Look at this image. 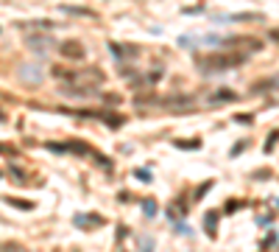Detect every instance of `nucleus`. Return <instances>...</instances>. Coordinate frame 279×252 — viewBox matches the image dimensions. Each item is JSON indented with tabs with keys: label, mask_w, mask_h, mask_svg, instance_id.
Here are the masks:
<instances>
[{
	"label": "nucleus",
	"mask_w": 279,
	"mask_h": 252,
	"mask_svg": "<svg viewBox=\"0 0 279 252\" xmlns=\"http://www.w3.org/2000/svg\"><path fill=\"white\" fill-rule=\"evenodd\" d=\"M226 45L240 48V51H246V54H251V51H260V48H263V42H260L257 36H234V39H229Z\"/></svg>",
	"instance_id": "nucleus-2"
},
{
	"label": "nucleus",
	"mask_w": 279,
	"mask_h": 252,
	"mask_svg": "<svg viewBox=\"0 0 279 252\" xmlns=\"http://www.w3.org/2000/svg\"><path fill=\"white\" fill-rule=\"evenodd\" d=\"M59 54H62V56H67V59H81V56H84V48L78 45L76 39H67V42H62Z\"/></svg>",
	"instance_id": "nucleus-3"
},
{
	"label": "nucleus",
	"mask_w": 279,
	"mask_h": 252,
	"mask_svg": "<svg viewBox=\"0 0 279 252\" xmlns=\"http://www.w3.org/2000/svg\"><path fill=\"white\" fill-rule=\"evenodd\" d=\"M9 177H11V180H17L20 185H39L36 180H33V174L22 171L20 165H9Z\"/></svg>",
	"instance_id": "nucleus-4"
},
{
	"label": "nucleus",
	"mask_w": 279,
	"mask_h": 252,
	"mask_svg": "<svg viewBox=\"0 0 279 252\" xmlns=\"http://www.w3.org/2000/svg\"><path fill=\"white\" fill-rule=\"evenodd\" d=\"M271 39H277L279 42V31H271Z\"/></svg>",
	"instance_id": "nucleus-8"
},
{
	"label": "nucleus",
	"mask_w": 279,
	"mask_h": 252,
	"mask_svg": "<svg viewBox=\"0 0 279 252\" xmlns=\"http://www.w3.org/2000/svg\"><path fill=\"white\" fill-rule=\"evenodd\" d=\"M6 202H9V205H14V207H20V210H31L33 207V202H25V199H6Z\"/></svg>",
	"instance_id": "nucleus-7"
},
{
	"label": "nucleus",
	"mask_w": 279,
	"mask_h": 252,
	"mask_svg": "<svg viewBox=\"0 0 279 252\" xmlns=\"http://www.w3.org/2000/svg\"><path fill=\"white\" fill-rule=\"evenodd\" d=\"M76 224H81L84 230H92L95 224H103V218L100 216H76Z\"/></svg>",
	"instance_id": "nucleus-5"
},
{
	"label": "nucleus",
	"mask_w": 279,
	"mask_h": 252,
	"mask_svg": "<svg viewBox=\"0 0 279 252\" xmlns=\"http://www.w3.org/2000/svg\"><path fill=\"white\" fill-rule=\"evenodd\" d=\"M28 42H31V45H36V51H39V54H45V51L50 48V39H39V36H31Z\"/></svg>",
	"instance_id": "nucleus-6"
},
{
	"label": "nucleus",
	"mask_w": 279,
	"mask_h": 252,
	"mask_svg": "<svg viewBox=\"0 0 279 252\" xmlns=\"http://www.w3.org/2000/svg\"><path fill=\"white\" fill-rule=\"evenodd\" d=\"M246 59V54H234V51H221V54H210V56H198V68L204 73H223V70H232L234 65H240Z\"/></svg>",
	"instance_id": "nucleus-1"
}]
</instances>
